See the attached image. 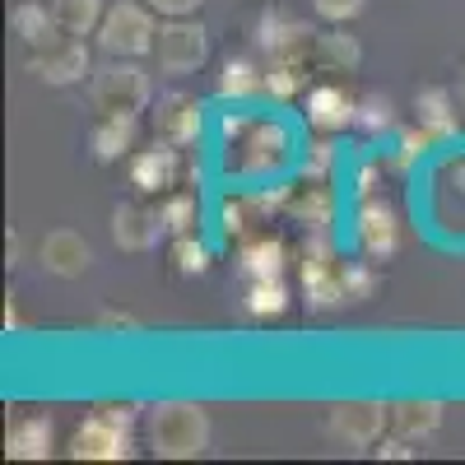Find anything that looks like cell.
Segmentation results:
<instances>
[{"label":"cell","instance_id":"obj_38","mask_svg":"<svg viewBox=\"0 0 465 465\" xmlns=\"http://www.w3.org/2000/svg\"><path fill=\"white\" fill-rule=\"evenodd\" d=\"M460 89H465V80H460Z\"/></svg>","mask_w":465,"mask_h":465},{"label":"cell","instance_id":"obj_30","mask_svg":"<svg viewBox=\"0 0 465 465\" xmlns=\"http://www.w3.org/2000/svg\"><path fill=\"white\" fill-rule=\"evenodd\" d=\"M47 5H52L61 33H80V37L98 33V24L107 15V0H47Z\"/></svg>","mask_w":465,"mask_h":465},{"label":"cell","instance_id":"obj_27","mask_svg":"<svg viewBox=\"0 0 465 465\" xmlns=\"http://www.w3.org/2000/svg\"><path fill=\"white\" fill-rule=\"evenodd\" d=\"M168 261H173V275L201 280V275H210V265H214V247L201 238V232H182V238L168 242Z\"/></svg>","mask_w":465,"mask_h":465},{"label":"cell","instance_id":"obj_6","mask_svg":"<svg viewBox=\"0 0 465 465\" xmlns=\"http://www.w3.org/2000/svg\"><path fill=\"white\" fill-rule=\"evenodd\" d=\"M182 177H186V149L173 140H149L144 149H135L126 159V182L144 201L168 196L173 186H182Z\"/></svg>","mask_w":465,"mask_h":465},{"label":"cell","instance_id":"obj_33","mask_svg":"<svg viewBox=\"0 0 465 465\" xmlns=\"http://www.w3.org/2000/svg\"><path fill=\"white\" fill-rule=\"evenodd\" d=\"M340 284H344V302H368V298H372V289H377V261H368V256L344 261Z\"/></svg>","mask_w":465,"mask_h":465},{"label":"cell","instance_id":"obj_32","mask_svg":"<svg viewBox=\"0 0 465 465\" xmlns=\"http://www.w3.org/2000/svg\"><path fill=\"white\" fill-rule=\"evenodd\" d=\"M335 163H340V149H335L331 135H322V140H312V144L302 149L298 177H302V182H331V177H335Z\"/></svg>","mask_w":465,"mask_h":465},{"label":"cell","instance_id":"obj_3","mask_svg":"<svg viewBox=\"0 0 465 465\" xmlns=\"http://www.w3.org/2000/svg\"><path fill=\"white\" fill-rule=\"evenodd\" d=\"M140 419L144 414H135V405H94L80 423H74L65 451L74 460H126Z\"/></svg>","mask_w":465,"mask_h":465},{"label":"cell","instance_id":"obj_21","mask_svg":"<svg viewBox=\"0 0 465 465\" xmlns=\"http://www.w3.org/2000/svg\"><path fill=\"white\" fill-rule=\"evenodd\" d=\"M214 94L223 103H252V98H265V65L252 61V56H228L214 74Z\"/></svg>","mask_w":465,"mask_h":465},{"label":"cell","instance_id":"obj_10","mask_svg":"<svg viewBox=\"0 0 465 465\" xmlns=\"http://www.w3.org/2000/svg\"><path fill=\"white\" fill-rule=\"evenodd\" d=\"M205 103L191 98V94H159L149 103V135L153 140H173L182 149H196L205 140Z\"/></svg>","mask_w":465,"mask_h":465},{"label":"cell","instance_id":"obj_34","mask_svg":"<svg viewBox=\"0 0 465 465\" xmlns=\"http://www.w3.org/2000/svg\"><path fill=\"white\" fill-rule=\"evenodd\" d=\"M368 0H312V15L322 24H354Z\"/></svg>","mask_w":465,"mask_h":465},{"label":"cell","instance_id":"obj_15","mask_svg":"<svg viewBox=\"0 0 465 465\" xmlns=\"http://www.w3.org/2000/svg\"><path fill=\"white\" fill-rule=\"evenodd\" d=\"M37 261H43V270L56 280H84L89 265H94V247H89L84 232L52 228V232H43V242H37Z\"/></svg>","mask_w":465,"mask_h":465},{"label":"cell","instance_id":"obj_36","mask_svg":"<svg viewBox=\"0 0 465 465\" xmlns=\"http://www.w3.org/2000/svg\"><path fill=\"white\" fill-rule=\"evenodd\" d=\"M372 451H377V456H386V460H410V456H414L410 438H401V433H381V438L372 442Z\"/></svg>","mask_w":465,"mask_h":465},{"label":"cell","instance_id":"obj_35","mask_svg":"<svg viewBox=\"0 0 465 465\" xmlns=\"http://www.w3.org/2000/svg\"><path fill=\"white\" fill-rule=\"evenodd\" d=\"M144 5L159 19H191V15H201L205 0H144Z\"/></svg>","mask_w":465,"mask_h":465},{"label":"cell","instance_id":"obj_37","mask_svg":"<svg viewBox=\"0 0 465 465\" xmlns=\"http://www.w3.org/2000/svg\"><path fill=\"white\" fill-rule=\"evenodd\" d=\"M103 326H112V331H140V322L126 317V312H103Z\"/></svg>","mask_w":465,"mask_h":465},{"label":"cell","instance_id":"obj_29","mask_svg":"<svg viewBox=\"0 0 465 465\" xmlns=\"http://www.w3.org/2000/svg\"><path fill=\"white\" fill-rule=\"evenodd\" d=\"M433 144H438V140L423 131V126H405V131H391V149H386L381 159H386V168H391V173H414L419 159H423Z\"/></svg>","mask_w":465,"mask_h":465},{"label":"cell","instance_id":"obj_25","mask_svg":"<svg viewBox=\"0 0 465 465\" xmlns=\"http://www.w3.org/2000/svg\"><path fill=\"white\" fill-rule=\"evenodd\" d=\"M159 205V219L168 228V238H182V232H201V196L191 186H173L168 196L153 201Z\"/></svg>","mask_w":465,"mask_h":465},{"label":"cell","instance_id":"obj_12","mask_svg":"<svg viewBox=\"0 0 465 465\" xmlns=\"http://www.w3.org/2000/svg\"><path fill=\"white\" fill-rule=\"evenodd\" d=\"M354 112H359V98L349 94L335 74H326L322 84H312L302 94V116H307V126H312L317 135H340L354 126Z\"/></svg>","mask_w":465,"mask_h":465},{"label":"cell","instance_id":"obj_14","mask_svg":"<svg viewBox=\"0 0 465 465\" xmlns=\"http://www.w3.org/2000/svg\"><path fill=\"white\" fill-rule=\"evenodd\" d=\"M312 24L307 19H293L289 10H280V5H270V10H261V19H256V28H252V37H256V52L270 61V56H307V47H312Z\"/></svg>","mask_w":465,"mask_h":465},{"label":"cell","instance_id":"obj_5","mask_svg":"<svg viewBox=\"0 0 465 465\" xmlns=\"http://www.w3.org/2000/svg\"><path fill=\"white\" fill-rule=\"evenodd\" d=\"M159 15H153L144 0H112L103 24H98V52L103 56H126V61H144L153 56V43H159Z\"/></svg>","mask_w":465,"mask_h":465},{"label":"cell","instance_id":"obj_9","mask_svg":"<svg viewBox=\"0 0 465 465\" xmlns=\"http://www.w3.org/2000/svg\"><path fill=\"white\" fill-rule=\"evenodd\" d=\"M28 70L52 89H70V84H84L94 74V52L80 33H56L47 47L28 52Z\"/></svg>","mask_w":465,"mask_h":465},{"label":"cell","instance_id":"obj_24","mask_svg":"<svg viewBox=\"0 0 465 465\" xmlns=\"http://www.w3.org/2000/svg\"><path fill=\"white\" fill-rule=\"evenodd\" d=\"M10 28H15V37H19V43H24L28 52L47 47L52 37L61 33V24H56L52 5H37V0H24V5H15V10H10Z\"/></svg>","mask_w":465,"mask_h":465},{"label":"cell","instance_id":"obj_7","mask_svg":"<svg viewBox=\"0 0 465 465\" xmlns=\"http://www.w3.org/2000/svg\"><path fill=\"white\" fill-rule=\"evenodd\" d=\"M153 61L163 74L182 80V74H196L210 61V28L201 24V15L191 19H163L159 24V43H153Z\"/></svg>","mask_w":465,"mask_h":465},{"label":"cell","instance_id":"obj_22","mask_svg":"<svg viewBox=\"0 0 465 465\" xmlns=\"http://www.w3.org/2000/svg\"><path fill=\"white\" fill-rule=\"evenodd\" d=\"M52 447H56V429H52L47 414H24L5 433V456L10 460H47Z\"/></svg>","mask_w":465,"mask_h":465},{"label":"cell","instance_id":"obj_2","mask_svg":"<svg viewBox=\"0 0 465 465\" xmlns=\"http://www.w3.org/2000/svg\"><path fill=\"white\" fill-rule=\"evenodd\" d=\"M140 433L153 456L163 460H191L210 447V414L196 401H159L140 419Z\"/></svg>","mask_w":465,"mask_h":465},{"label":"cell","instance_id":"obj_11","mask_svg":"<svg viewBox=\"0 0 465 465\" xmlns=\"http://www.w3.org/2000/svg\"><path fill=\"white\" fill-rule=\"evenodd\" d=\"M326 433L344 447H372L381 433H391V405H381V401H340L326 414Z\"/></svg>","mask_w":465,"mask_h":465},{"label":"cell","instance_id":"obj_18","mask_svg":"<svg viewBox=\"0 0 465 465\" xmlns=\"http://www.w3.org/2000/svg\"><path fill=\"white\" fill-rule=\"evenodd\" d=\"M135 140H140V116H126V112H107L94 122L89 131V153L98 163H122L135 153Z\"/></svg>","mask_w":465,"mask_h":465},{"label":"cell","instance_id":"obj_4","mask_svg":"<svg viewBox=\"0 0 465 465\" xmlns=\"http://www.w3.org/2000/svg\"><path fill=\"white\" fill-rule=\"evenodd\" d=\"M89 103L98 116L107 112H126V116H144L153 103V84L140 70V61L126 56H103V65H94L89 74Z\"/></svg>","mask_w":465,"mask_h":465},{"label":"cell","instance_id":"obj_31","mask_svg":"<svg viewBox=\"0 0 465 465\" xmlns=\"http://www.w3.org/2000/svg\"><path fill=\"white\" fill-rule=\"evenodd\" d=\"M354 126H359L368 140L391 135V131H396V103L381 98V94H363V98H359V112H354Z\"/></svg>","mask_w":465,"mask_h":465},{"label":"cell","instance_id":"obj_13","mask_svg":"<svg viewBox=\"0 0 465 465\" xmlns=\"http://www.w3.org/2000/svg\"><path fill=\"white\" fill-rule=\"evenodd\" d=\"M107 232H112L116 247H122V252H135V256H140V252H153V247L168 238V228H163V219H159V205H149L144 196L116 205Z\"/></svg>","mask_w":465,"mask_h":465},{"label":"cell","instance_id":"obj_20","mask_svg":"<svg viewBox=\"0 0 465 465\" xmlns=\"http://www.w3.org/2000/svg\"><path fill=\"white\" fill-rule=\"evenodd\" d=\"M284 265H289V247L270 232H252L238 247V275L242 280H284Z\"/></svg>","mask_w":465,"mask_h":465},{"label":"cell","instance_id":"obj_17","mask_svg":"<svg viewBox=\"0 0 465 465\" xmlns=\"http://www.w3.org/2000/svg\"><path fill=\"white\" fill-rule=\"evenodd\" d=\"M284 214L293 223H302L307 232H331L340 219V191L331 182H298Z\"/></svg>","mask_w":465,"mask_h":465},{"label":"cell","instance_id":"obj_23","mask_svg":"<svg viewBox=\"0 0 465 465\" xmlns=\"http://www.w3.org/2000/svg\"><path fill=\"white\" fill-rule=\"evenodd\" d=\"M312 61L307 56H270L265 61V98L270 103H293L312 89Z\"/></svg>","mask_w":465,"mask_h":465},{"label":"cell","instance_id":"obj_26","mask_svg":"<svg viewBox=\"0 0 465 465\" xmlns=\"http://www.w3.org/2000/svg\"><path fill=\"white\" fill-rule=\"evenodd\" d=\"M442 429V401H396L391 405V433L401 438H429Z\"/></svg>","mask_w":465,"mask_h":465},{"label":"cell","instance_id":"obj_16","mask_svg":"<svg viewBox=\"0 0 465 465\" xmlns=\"http://www.w3.org/2000/svg\"><path fill=\"white\" fill-rule=\"evenodd\" d=\"M317 74H354L363 65V47L354 33H344V24H326L322 33H312V47H307Z\"/></svg>","mask_w":465,"mask_h":465},{"label":"cell","instance_id":"obj_8","mask_svg":"<svg viewBox=\"0 0 465 465\" xmlns=\"http://www.w3.org/2000/svg\"><path fill=\"white\" fill-rule=\"evenodd\" d=\"M349 238H354V252L368 256V261H391L401 252V238H405V228H401V214L386 205L381 196H363L354 205V219H349Z\"/></svg>","mask_w":465,"mask_h":465},{"label":"cell","instance_id":"obj_19","mask_svg":"<svg viewBox=\"0 0 465 465\" xmlns=\"http://www.w3.org/2000/svg\"><path fill=\"white\" fill-rule=\"evenodd\" d=\"M414 126H423L438 144L456 140V135H460V112H456L451 89H442V84L419 89V94H414Z\"/></svg>","mask_w":465,"mask_h":465},{"label":"cell","instance_id":"obj_1","mask_svg":"<svg viewBox=\"0 0 465 465\" xmlns=\"http://www.w3.org/2000/svg\"><path fill=\"white\" fill-rule=\"evenodd\" d=\"M223 135H228V153L223 168L238 182H280L289 159H293V140L275 116H256V112H228L223 116Z\"/></svg>","mask_w":465,"mask_h":465},{"label":"cell","instance_id":"obj_28","mask_svg":"<svg viewBox=\"0 0 465 465\" xmlns=\"http://www.w3.org/2000/svg\"><path fill=\"white\" fill-rule=\"evenodd\" d=\"M289 284L284 280H247V293H242V312L256 317V322H275L289 312Z\"/></svg>","mask_w":465,"mask_h":465}]
</instances>
